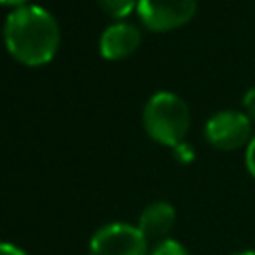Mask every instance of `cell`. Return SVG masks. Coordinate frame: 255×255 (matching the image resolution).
Instances as JSON below:
<instances>
[{
	"instance_id": "obj_1",
	"label": "cell",
	"mask_w": 255,
	"mask_h": 255,
	"mask_svg": "<svg viewBox=\"0 0 255 255\" xmlns=\"http://www.w3.org/2000/svg\"><path fill=\"white\" fill-rule=\"evenodd\" d=\"M2 36L8 54L30 68L52 62L60 48V26L56 18L36 4L14 8L4 20Z\"/></svg>"
},
{
	"instance_id": "obj_2",
	"label": "cell",
	"mask_w": 255,
	"mask_h": 255,
	"mask_svg": "<svg viewBox=\"0 0 255 255\" xmlns=\"http://www.w3.org/2000/svg\"><path fill=\"white\" fill-rule=\"evenodd\" d=\"M143 129L145 133L169 147H177L183 143L189 126H191V114L187 104L173 92H155L143 106L141 114Z\"/></svg>"
},
{
	"instance_id": "obj_3",
	"label": "cell",
	"mask_w": 255,
	"mask_h": 255,
	"mask_svg": "<svg viewBox=\"0 0 255 255\" xmlns=\"http://www.w3.org/2000/svg\"><path fill=\"white\" fill-rule=\"evenodd\" d=\"M205 139L215 149H239L253 139V124L245 112L223 110L211 116L205 124Z\"/></svg>"
},
{
	"instance_id": "obj_4",
	"label": "cell",
	"mask_w": 255,
	"mask_h": 255,
	"mask_svg": "<svg viewBox=\"0 0 255 255\" xmlns=\"http://www.w3.org/2000/svg\"><path fill=\"white\" fill-rule=\"evenodd\" d=\"M137 16L151 32H171L197 12V0H137Z\"/></svg>"
},
{
	"instance_id": "obj_5",
	"label": "cell",
	"mask_w": 255,
	"mask_h": 255,
	"mask_svg": "<svg viewBox=\"0 0 255 255\" xmlns=\"http://www.w3.org/2000/svg\"><path fill=\"white\" fill-rule=\"evenodd\" d=\"M90 255H147V239L129 223H108L90 239Z\"/></svg>"
},
{
	"instance_id": "obj_6",
	"label": "cell",
	"mask_w": 255,
	"mask_h": 255,
	"mask_svg": "<svg viewBox=\"0 0 255 255\" xmlns=\"http://www.w3.org/2000/svg\"><path fill=\"white\" fill-rule=\"evenodd\" d=\"M141 44V32L129 22H116L100 36V54L106 60H124Z\"/></svg>"
},
{
	"instance_id": "obj_7",
	"label": "cell",
	"mask_w": 255,
	"mask_h": 255,
	"mask_svg": "<svg viewBox=\"0 0 255 255\" xmlns=\"http://www.w3.org/2000/svg\"><path fill=\"white\" fill-rule=\"evenodd\" d=\"M175 225V209L167 201H153L149 203L137 219V229L143 233L145 239H163L171 227Z\"/></svg>"
},
{
	"instance_id": "obj_8",
	"label": "cell",
	"mask_w": 255,
	"mask_h": 255,
	"mask_svg": "<svg viewBox=\"0 0 255 255\" xmlns=\"http://www.w3.org/2000/svg\"><path fill=\"white\" fill-rule=\"evenodd\" d=\"M98 6L112 18H126L131 14V10L137 8V0H96Z\"/></svg>"
},
{
	"instance_id": "obj_9",
	"label": "cell",
	"mask_w": 255,
	"mask_h": 255,
	"mask_svg": "<svg viewBox=\"0 0 255 255\" xmlns=\"http://www.w3.org/2000/svg\"><path fill=\"white\" fill-rule=\"evenodd\" d=\"M149 255H189L187 249L175 239H161L153 245Z\"/></svg>"
},
{
	"instance_id": "obj_10",
	"label": "cell",
	"mask_w": 255,
	"mask_h": 255,
	"mask_svg": "<svg viewBox=\"0 0 255 255\" xmlns=\"http://www.w3.org/2000/svg\"><path fill=\"white\" fill-rule=\"evenodd\" d=\"M243 110H245V116L251 120V124H255V88L243 94Z\"/></svg>"
},
{
	"instance_id": "obj_11",
	"label": "cell",
	"mask_w": 255,
	"mask_h": 255,
	"mask_svg": "<svg viewBox=\"0 0 255 255\" xmlns=\"http://www.w3.org/2000/svg\"><path fill=\"white\" fill-rule=\"evenodd\" d=\"M245 167H247V171L253 175V179H255V135H253V139L249 141V145H247V151H245Z\"/></svg>"
},
{
	"instance_id": "obj_12",
	"label": "cell",
	"mask_w": 255,
	"mask_h": 255,
	"mask_svg": "<svg viewBox=\"0 0 255 255\" xmlns=\"http://www.w3.org/2000/svg\"><path fill=\"white\" fill-rule=\"evenodd\" d=\"M173 153L179 161H191L193 159V149L187 147V143H179L177 147H173Z\"/></svg>"
},
{
	"instance_id": "obj_13",
	"label": "cell",
	"mask_w": 255,
	"mask_h": 255,
	"mask_svg": "<svg viewBox=\"0 0 255 255\" xmlns=\"http://www.w3.org/2000/svg\"><path fill=\"white\" fill-rule=\"evenodd\" d=\"M0 255H28V253L14 243H0Z\"/></svg>"
},
{
	"instance_id": "obj_14",
	"label": "cell",
	"mask_w": 255,
	"mask_h": 255,
	"mask_svg": "<svg viewBox=\"0 0 255 255\" xmlns=\"http://www.w3.org/2000/svg\"><path fill=\"white\" fill-rule=\"evenodd\" d=\"M28 0H0V4L2 6H14V8H20V6H24Z\"/></svg>"
},
{
	"instance_id": "obj_15",
	"label": "cell",
	"mask_w": 255,
	"mask_h": 255,
	"mask_svg": "<svg viewBox=\"0 0 255 255\" xmlns=\"http://www.w3.org/2000/svg\"><path fill=\"white\" fill-rule=\"evenodd\" d=\"M229 255H255V249H243V251H235V253H229Z\"/></svg>"
}]
</instances>
